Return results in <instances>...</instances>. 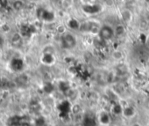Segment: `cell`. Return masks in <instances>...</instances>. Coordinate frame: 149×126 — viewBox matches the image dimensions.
<instances>
[{
	"mask_svg": "<svg viewBox=\"0 0 149 126\" xmlns=\"http://www.w3.org/2000/svg\"><path fill=\"white\" fill-rule=\"evenodd\" d=\"M22 41V36L19 33H14L11 38V42L13 45H18Z\"/></svg>",
	"mask_w": 149,
	"mask_h": 126,
	"instance_id": "8fae6325",
	"label": "cell"
},
{
	"mask_svg": "<svg viewBox=\"0 0 149 126\" xmlns=\"http://www.w3.org/2000/svg\"><path fill=\"white\" fill-rule=\"evenodd\" d=\"M41 62L47 65H51L52 64H54V54L43 53V56L41 57Z\"/></svg>",
	"mask_w": 149,
	"mask_h": 126,
	"instance_id": "8992f818",
	"label": "cell"
},
{
	"mask_svg": "<svg viewBox=\"0 0 149 126\" xmlns=\"http://www.w3.org/2000/svg\"><path fill=\"white\" fill-rule=\"evenodd\" d=\"M80 26H81V24L76 19H70L68 21V27L69 28L73 29V30H79L80 29Z\"/></svg>",
	"mask_w": 149,
	"mask_h": 126,
	"instance_id": "9c48e42d",
	"label": "cell"
},
{
	"mask_svg": "<svg viewBox=\"0 0 149 126\" xmlns=\"http://www.w3.org/2000/svg\"><path fill=\"white\" fill-rule=\"evenodd\" d=\"M125 27L123 24H118L114 27V32H115V36L121 37L125 34Z\"/></svg>",
	"mask_w": 149,
	"mask_h": 126,
	"instance_id": "ba28073f",
	"label": "cell"
},
{
	"mask_svg": "<svg viewBox=\"0 0 149 126\" xmlns=\"http://www.w3.org/2000/svg\"><path fill=\"white\" fill-rule=\"evenodd\" d=\"M119 1H121V2H124V1H126V0H119Z\"/></svg>",
	"mask_w": 149,
	"mask_h": 126,
	"instance_id": "cb8c5ba5",
	"label": "cell"
},
{
	"mask_svg": "<svg viewBox=\"0 0 149 126\" xmlns=\"http://www.w3.org/2000/svg\"><path fill=\"white\" fill-rule=\"evenodd\" d=\"M111 56H112V58H113V59H115V60H117V61H119V60L123 59L124 55H123L122 51H120V50H118V49H117V50H114V51L112 52Z\"/></svg>",
	"mask_w": 149,
	"mask_h": 126,
	"instance_id": "7c38bea8",
	"label": "cell"
},
{
	"mask_svg": "<svg viewBox=\"0 0 149 126\" xmlns=\"http://www.w3.org/2000/svg\"><path fill=\"white\" fill-rule=\"evenodd\" d=\"M101 26L97 21H86L80 26V31L91 33L93 34H98Z\"/></svg>",
	"mask_w": 149,
	"mask_h": 126,
	"instance_id": "3957f363",
	"label": "cell"
},
{
	"mask_svg": "<svg viewBox=\"0 0 149 126\" xmlns=\"http://www.w3.org/2000/svg\"><path fill=\"white\" fill-rule=\"evenodd\" d=\"M144 1H145V4L149 7V0H144Z\"/></svg>",
	"mask_w": 149,
	"mask_h": 126,
	"instance_id": "ffe728a7",
	"label": "cell"
},
{
	"mask_svg": "<svg viewBox=\"0 0 149 126\" xmlns=\"http://www.w3.org/2000/svg\"><path fill=\"white\" fill-rule=\"evenodd\" d=\"M1 54H2V49H1V47H0V56H1Z\"/></svg>",
	"mask_w": 149,
	"mask_h": 126,
	"instance_id": "7402d4cb",
	"label": "cell"
},
{
	"mask_svg": "<svg viewBox=\"0 0 149 126\" xmlns=\"http://www.w3.org/2000/svg\"><path fill=\"white\" fill-rule=\"evenodd\" d=\"M120 16L123 22L129 24L132 20V13L129 9H124L120 12Z\"/></svg>",
	"mask_w": 149,
	"mask_h": 126,
	"instance_id": "5b68a950",
	"label": "cell"
},
{
	"mask_svg": "<svg viewBox=\"0 0 149 126\" xmlns=\"http://www.w3.org/2000/svg\"><path fill=\"white\" fill-rule=\"evenodd\" d=\"M122 107L120 104H115L113 107H112V112L116 115H119L122 113Z\"/></svg>",
	"mask_w": 149,
	"mask_h": 126,
	"instance_id": "2e32d148",
	"label": "cell"
},
{
	"mask_svg": "<svg viewBox=\"0 0 149 126\" xmlns=\"http://www.w3.org/2000/svg\"><path fill=\"white\" fill-rule=\"evenodd\" d=\"M81 1H82V3H83L84 5H91V4H94V3H93L94 0H81Z\"/></svg>",
	"mask_w": 149,
	"mask_h": 126,
	"instance_id": "d6986e66",
	"label": "cell"
},
{
	"mask_svg": "<svg viewBox=\"0 0 149 126\" xmlns=\"http://www.w3.org/2000/svg\"><path fill=\"white\" fill-rule=\"evenodd\" d=\"M84 126H96V121L91 117H87L84 119Z\"/></svg>",
	"mask_w": 149,
	"mask_h": 126,
	"instance_id": "5bb4252c",
	"label": "cell"
},
{
	"mask_svg": "<svg viewBox=\"0 0 149 126\" xmlns=\"http://www.w3.org/2000/svg\"><path fill=\"white\" fill-rule=\"evenodd\" d=\"M146 43H147V44L149 45V36H148V37L146 38Z\"/></svg>",
	"mask_w": 149,
	"mask_h": 126,
	"instance_id": "44dd1931",
	"label": "cell"
},
{
	"mask_svg": "<svg viewBox=\"0 0 149 126\" xmlns=\"http://www.w3.org/2000/svg\"><path fill=\"white\" fill-rule=\"evenodd\" d=\"M40 18L42 20L47 21V22H52L54 19V15L53 13L46 10H42V13L40 14Z\"/></svg>",
	"mask_w": 149,
	"mask_h": 126,
	"instance_id": "52a82bcc",
	"label": "cell"
},
{
	"mask_svg": "<svg viewBox=\"0 0 149 126\" xmlns=\"http://www.w3.org/2000/svg\"><path fill=\"white\" fill-rule=\"evenodd\" d=\"M74 4L73 0H62V7L64 9H70Z\"/></svg>",
	"mask_w": 149,
	"mask_h": 126,
	"instance_id": "9a60e30c",
	"label": "cell"
},
{
	"mask_svg": "<svg viewBox=\"0 0 149 126\" xmlns=\"http://www.w3.org/2000/svg\"><path fill=\"white\" fill-rule=\"evenodd\" d=\"M56 32H57L59 34H61V36L62 34H64L67 33V27H66L65 25H63V24L58 25V26L56 27Z\"/></svg>",
	"mask_w": 149,
	"mask_h": 126,
	"instance_id": "4fadbf2b",
	"label": "cell"
},
{
	"mask_svg": "<svg viewBox=\"0 0 149 126\" xmlns=\"http://www.w3.org/2000/svg\"><path fill=\"white\" fill-rule=\"evenodd\" d=\"M97 36L104 42H108L111 41L114 36H115V32H114V28L108 25V24H104L102 25Z\"/></svg>",
	"mask_w": 149,
	"mask_h": 126,
	"instance_id": "7a4b0ae2",
	"label": "cell"
},
{
	"mask_svg": "<svg viewBox=\"0 0 149 126\" xmlns=\"http://www.w3.org/2000/svg\"><path fill=\"white\" fill-rule=\"evenodd\" d=\"M100 122H102V123H104V124H106L108 122H109V120H110V117H109V115L106 114V113H104V114H102L101 115H100Z\"/></svg>",
	"mask_w": 149,
	"mask_h": 126,
	"instance_id": "e0dca14e",
	"label": "cell"
},
{
	"mask_svg": "<svg viewBox=\"0 0 149 126\" xmlns=\"http://www.w3.org/2000/svg\"><path fill=\"white\" fill-rule=\"evenodd\" d=\"M124 114H125L126 116L131 117V116H132V115H134V110H133V108H125V109L124 110Z\"/></svg>",
	"mask_w": 149,
	"mask_h": 126,
	"instance_id": "ac0fdd59",
	"label": "cell"
},
{
	"mask_svg": "<svg viewBox=\"0 0 149 126\" xmlns=\"http://www.w3.org/2000/svg\"><path fill=\"white\" fill-rule=\"evenodd\" d=\"M25 7V2L23 0H13V8L15 11H20Z\"/></svg>",
	"mask_w": 149,
	"mask_h": 126,
	"instance_id": "30bf717a",
	"label": "cell"
},
{
	"mask_svg": "<svg viewBox=\"0 0 149 126\" xmlns=\"http://www.w3.org/2000/svg\"><path fill=\"white\" fill-rule=\"evenodd\" d=\"M132 126H139V124H137V123H136V124H133V125H132Z\"/></svg>",
	"mask_w": 149,
	"mask_h": 126,
	"instance_id": "603a6c76",
	"label": "cell"
},
{
	"mask_svg": "<svg viewBox=\"0 0 149 126\" xmlns=\"http://www.w3.org/2000/svg\"><path fill=\"white\" fill-rule=\"evenodd\" d=\"M84 13L87 14H96L101 11V6L97 4H91V5H84L83 6Z\"/></svg>",
	"mask_w": 149,
	"mask_h": 126,
	"instance_id": "277c9868",
	"label": "cell"
},
{
	"mask_svg": "<svg viewBox=\"0 0 149 126\" xmlns=\"http://www.w3.org/2000/svg\"><path fill=\"white\" fill-rule=\"evenodd\" d=\"M77 38L73 34L66 33L61 36V44L64 49H72L77 46Z\"/></svg>",
	"mask_w": 149,
	"mask_h": 126,
	"instance_id": "6da1fadb",
	"label": "cell"
}]
</instances>
